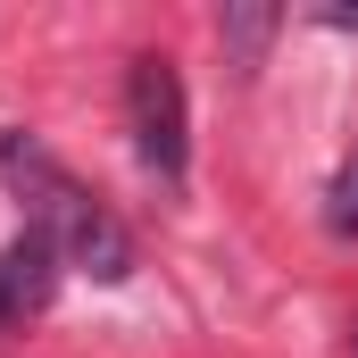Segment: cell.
<instances>
[{
  "label": "cell",
  "instance_id": "cell-1",
  "mask_svg": "<svg viewBox=\"0 0 358 358\" xmlns=\"http://www.w3.org/2000/svg\"><path fill=\"white\" fill-rule=\"evenodd\" d=\"M0 183L25 200V225L59 250V267H84L92 283H125L134 275V234L108 217V200L84 192V183L67 176L34 134H17V125H0Z\"/></svg>",
  "mask_w": 358,
  "mask_h": 358
},
{
  "label": "cell",
  "instance_id": "cell-2",
  "mask_svg": "<svg viewBox=\"0 0 358 358\" xmlns=\"http://www.w3.org/2000/svg\"><path fill=\"white\" fill-rule=\"evenodd\" d=\"M125 125H134V150L159 183H183L192 167V117H183V76L167 50H142L125 59Z\"/></svg>",
  "mask_w": 358,
  "mask_h": 358
},
{
  "label": "cell",
  "instance_id": "cell-3",
  "mask_svg": "<svg viewBox=\"0 0 358 358\" xmlns=\"http://www.w3.org/2000/svg\"><path fill=\"white\" fill-rule=\"evenodd\" d=\"M50 292H59V250L25 225V234L0 250V334H8V325H25Z\"/></svg>",
  "mask_w": 358,
  "mask_h": 358
},
{
  "label": "cell",
  "instance_id": "cell-4",
  "mask_svg": "<svg viewBox=\"0 0 358 358\" xmlns=\"http://www.w3.org/2000/svg\"><path fill=\"white\" fill-rule=\"evenodd\" d=\"M275 25H283V8H225V17H217V42H225V59L250 76V67H259V50L275 42Z\"/></svg>",
  "mask_w": 358,
  "mask_h": 358
},
{
  "label": "cell",
  "instance_id": "cell-5",
  "mask_svg": "<svg viewBox=\"0 0 358 358\" xmlns=\"http://www.w3.org/2000/svg\"><path fill=\"white\" fill-rule=\"evenodd\" d=\"M325 234H342V242H358V159L334 176V192H325Z\"/></svg>",
  "mask_w": 358,
  "mask_h": 358
},
{
  "label": "cell",
  "instance_id": "cell-6",
  "mask_svg": "<svg viewBox=\"0 0 358 358\" xmlns=\"http://www.w3.org/2000/svg\"><path fill=\"white\" fill-rule=\"evenodd\" d=\"M317 25H342V34H358V8H350V0H334V8H317Z\"/></svg>",
  "mask_w": 358,
  "mask_h": 358
}]
</instances>
